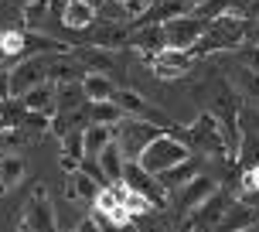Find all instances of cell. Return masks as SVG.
Here are the masks:
<instances>
[{
	"mask_svg": "<svg viewBox=\"0 0 259 232\" xmlns=\"http://www.w3.org/2000/svg\"><path fill=\"white\" fill-rule=\"evenodd\" d=\"M27 174V164H24V157H17V154H4V161H0V195H11L21 181H24Z\"/></svg>",
	"mask_w": 259,
	"mask_h": 232,
	"instance_id": "19",
	"label": "cell"
},
{
	"mask_svg": "<svg viewBox=\"0 0 259 232\" xmlns=\"http://www.w3.org/2000/svg\"><path fill=\"white\" fill-rule=\"evenodd\" d=\"M96 164H99V171H103V178L109 181V184H119L123 181V168H126V157H123V150L116 147V140H109L96 154Z\"/></svg>",
	"mask_w": 259,
	"mask_h": 232,
	"instance_id": "15",
	"label": "cell"
},
{
	"mask_svg": "<svg viewBox=\"0 0 259 232\" xmlns=\"http://www.w3.org/2000/svg\"><path fill=\"white\" fill-rule=\"evenodd\" d=\"M246 17L242 14H222L215 21H208L205 34L191 45V55H215V52H229L239 48L246 41Z\"/></svg>",
	"mask_w": 259,
	"mask_h": 232,
	"instance_id": "1",
	"label": "cell"
},
{
	"mask_svg": "<svg viewBox=\"0 0 259 232\" xmlns=\"http://www.w3.org/2000/svg\"><path fill=\"white\" fill-rule=\"evenodd\" d=\"M130 38H133V27L116 24V21H106V24L96 31L92 45H99V48H123V45H130Z\"/></svg>",
	"mask_w": 259,
	"mask_h": 232,
	"instance_id": "22",
	"label": "cell"
},
{
	"mask_svg": "<svg viewBox=\"0 0 259 232\" xmlns=\"http://www.w3.org/2000/svg\"><path fill=\"white\" fill-rule=\"evenodd\" d=\"M85 99L82 92V79H72V82H55V113H75Z\"/></svg>",
	"mask_w": 259,
	"mask_h": 232,
	"instance_id": "17",
	"label": "cell"
},
{
	"mask_svg": "<svg viewBox=\"0 0 259 232\" xmlns=\"http://www.w3.org/2000/svg\"><path fill=\"white\" fill-rule=\"evenodd\" d=\"M21 106L24 109H34V113H55V86L52 82H41V86H34V89H27L24 96H21Z\"/></svg>",
	"mask_w": 259,
	"mask_h": 232,
	"instance_id": "20",
	"label": "cell"
},
{
	"mask_svg": "<svg viewBox=\"0 0 259 232\" xmlns=\"http://www.w3.org/2000/svg\"><path fill=\"white\" fill-rule=\"evenodd\" d=\"M123 184H126L130 191H140V195H147L150 202H164V188L154 181V174L147 168H140V161H126V168H123Z\"/></svg>",
	"mask_w": 259,
	"mask_h": 232,
	"instance_id": "11",
	"label": "cell"
},
{
	"mask_svg": "<svg viewBox=\"0 0 259 232\" xmlns=\"http://www.w3.org/2000/svg\"><path fill=\"white\" fill-rule=\"evenodd\" d=\"M123 109H119L113 99H99V103H89V123H103V127H116L123 120Z\"/></svg>",
	"mask_w": 259,
	"mask_h": 232,
	"instance_id": "27",
	"label": "cell"
},
{
	"mask_svg": "<svg viewBox=\"0 0 259 232\" xmlns=\"http://www.w3.org/2000/svg\"><path fill=\"white\" fill-rule=\"evenodd\" d=\"M85 4H92V7H99V4H106V0H85Z\"/></svg>",
	"mask_w": 259,
	"mask_h": 232,
	"instance_id": "45",
	"label": "cell"
},
{
	"mask_svg": "<svg viewBox=\"0 0 259 232\" xmlns=\"http://www.w3.org/2000/svg\"><path fill=\"white\" fill-rule=\"evenodd\" d=\"M48 58L52 55H27L21 65L11 68V99H21L27 89L48 82Z\"/></svg>",
	"mask_w": 259,
	"mask_h": 232,
	"instance_id": "6",
	"label": "cell"
},
{
	"mask_svg": "<svg viewBox=\"0 0 259 232\" xmlns=\"http://www.w3.org/2000/svg\"><path fill=\"white\" fill-rule=\"evenodd\" d=\"M116 195H119V205L130 212V219H143V215L154 212V202H150L147 195H140V191H130L123 181L116 184Z\"/></svg>",
	"mask_w": 259,
	"mask_h": 232,
	"instance_id": "24",
	"label": "cell"
},
{
	"mask_svg": "<svg viewBox=\"0 0 259 232\" xmlns=\"http://www.w3.org/2000/svg\"><path fill=\"white\" fill-rule=\"evenodd\" d=\"M256 222H259V208L246 205V202H229L219 225H215V232H242L249 225H256Z\"/></svg>",
	"mask_w": 259,
	"mask_h": 232,
	"instance_id": "12",
	"label": "cell"
},
{
	"mask_svg": "<svg viewBox=\"0 0 259 232\" xmlns=\"http://www.w3.org/2000/svg\"><path fill=\"white\" fill-rule=\"evenodd\" d=\"M242 232H259V222H256V225H249V229H242Z\"/></svg>",
	"mask_w": 259,
	"mask_h": 232,
	"instance_id": "44",
	"label": "cell"
},
{
	"mask_svg": "<svg viewBox=\"0 0 259 232\" xmlns=\"http://www.w3.org/2000/svg\"><path fill=\"white\" fill-rule=\"evenodd\" d=\"M181 232H198V229H194L191 222H184V225H181Z\"/></svg>",
	"mask_w": 259,
	"mask_h": 232,
	"instance_id": "42",
	"label": "cell"
},
{
	"mask_svg": "<svg viewBox=\"0 0 259 232\" xmlns=\"http://www.w3.org/2000/svg\"><path fill=\"white\" fill-rule=\"evenodd\" d=\"M48 123H52V116H48V113H34V109H24V116H21V120H17L14 127L21 130L27 140H38V137H45Z\"/></svg>",
	"mask_w": 259,
	"mask_h": 232,
	"instance_id": "28",
	"label": "cell"
},
{
	"mask_svg": "<svg viewBox=\"0 0 259 232\" xmlns=\"http://www.w3.org/2000/svg\"><path fill=\"white\" fill-rule=\"evenodd\" d=\"M75 232H103V225H99L96 219H82V222L75 225Z\"/></svg>",
	"mask_w": 259,
	"mask_h": 232,
	"instance_id": "36",
	"label": "cell"
},
{
	"mask_svg": "<svg viewBox=\"0 0 259 232\" xmlns=\"http://www.w3.org/2000/svg\"><path fill=\"white\" fill-rule=\"evenodd\" d=\"M150 4H157V0H150Z\"/></svg>",
	"mask_w": 259,
	"mask_h": 232,
	"instance_id": "46",
	"label": "cell"
},
{
	"mask_svg": "<svg viewBox=\"0 0 259 232\" xmlns=\"http://www.w3.org/2000/svg\"><path fill=\"white\" fill-rule=\"evenodd\" d=\"M242 123H249V130L259 137V113H246V116H242Z\"/></svg>",
	"mask_w": 259,
	"mask_h": 232,
	"instance_id": "38",
	"label": "cell"
},
{
	"mask_svg": "<svg viewBox=\"0 0 259 232\" xmlns=\"http://www.w3.org/2000/svg\"><path fill=\"white\" fill-rule=\"evenodd\" d=\"M184 4H188V11L194 14V11H198V7H201V4H205V0H184Z\"/></svg>",
	"mask_w": 259,
	"mask_h": 232,
	"instance_id": "40",
	"label": "cell"
},
{
	"mask_svg": "<svg viewBox=\"0 0 259 232\" xmlns=\"http://www.w3.org/2000/svg\"><path fill=\"white\" fill-rule=\"evenodd\" d=\"M246 11L252 14V17H259V0H252V4H246Z\"/></svg>",
	"mask_w": 259,
	"mask_h": 232,
	"instance_id": "39",
	"label": "cell"
},
{
	"mask_svg": "<svg viewBox=\"0 0 259 232\" xmlns=\"http://www.w3.org/2000/svg\"><path fill=\"white\" fill-rule=\"evenodd\" d=\"M99 191V184L96 178H89L85 171H72L68 181H65V195H68V202H92Z\"/></svg>",
	"mask_w": 259,
	"mask_h": 232,
	"instance_id": "21",
	"label": "cell"
},
{
	"mask_svg": "<svg viewBox=\"0 0 259 232\" xmlns=\"http://www.w3.org/2000/svg\"><path fill=\"white\" fill-rule=\"evenodd\" d=\"M188 147L198 150V154H208V157H219V161H229V143L222 137V127L215 113H201L194 120L191 127H188Z\"/></svg>",
	"mask_w": 259,
	"mask_h": 232,
	"instance_id": "4",
	"label": "cell"
},
{
	"mask_svg": "<svg viewBox=\"0 0 259 232\" xmlns=\"http://www.w3.org/2000/svg\"><path fill=\"white\" fill-rule=\"evenodd\" d=\"M225 205H229V198H225L222 191H215L208 202H201V205L191 212V225H194L198 232H215V225H219Z\"/></svg>",
	"mask_w": 259,
	"mask_h": 232,
	"instance_id": "13",
	"label": "cell"
},
{
	"mask_svg": "<svg viewBox=\"0 0 259 232\" xmlns=\"http://www.w3.org/2000/svg\"><path fill=\"white\" fill-rule=\"evenodd\" d=\"M17 232H58V212L48 202V188L34 184V191L24 205V215L17 222Z\"/></svg>",
	"mask_w": 259,
	"mask_h": 232,
	"instance_id": "5",
	"label": "cell"
},
{
	"mask_svg": "<svg viewBox=\"0 0 259 232\" xmlns=\"http://www.w3.org/2000/svg\"><path fill=\"white\" fill-rule=\"evenodd\" d=\"M194 55L188 52V48H170V45H164L160 52L150 58V65H154V72L160 79H181L188 68H191Z\"/></svg>",
	"mask_w": 259,
	"mask_h": 232,
	"instance_id": "10",
	"label": "cell"
},
{
	"mask_svg": "<svg viewBox=\"0 0 259 232\" xmlns=\"http://www.w3.org/2000/svg\"><path fill=\"white\" fill-rule=\"evenodd\" d=\"M205 27H208L205 17H198V14H181V17L164 21V41H167L170 48H188V52H191V45L205 34Z\"/></svg>",
	"mask_w": 259,
	"mask_h": 232,
	"instance_id": "7",
	"label": "cell"
},
{
	"mask_svg": "<svg viewBox=\"0 0 259 232\" xmlns=\"http://www.w3.org/2000/svg\"><path fill=\"white\" fill-rule=\"evenodd\" d=\"M246 41L249 45H259V17L252 21V24H246Z\"/></svg>",
	"mask_w": 259,
	"mask_h": 232,
	"instance_id": "37",
	"label": "cell"
},
{
	"mask_svg": "<svg viewBox=\"0 0 259 232\" xmlns=\"http://www.w3.org/2000/svg\"><path fill=\"white\" fill-rule=\"evenodd\" d=\"M62 154L82 164V157H85L82 154V130H68V133H62Z\"/></svg>",
	"mask_w": 259,
	"mask_h": 232,
	"instance_id": "32",
	"label": "cell"
},
{
	"mask_svg": "<svg viewBox=\"0 0 259 232\" xmlns=\"http://www.w3.org/2000/svg\"><path fill=\"white\" fill-rule=\"evenodd\" d=\"M109 140H113V127H103V123H89V127L82 130V154H85V157H96Z\"/></svg>",
	"mask_w": 259,
	"mask_h": 232,
	"instance_id": "25",
	"label": "cell"
},
{
	"mask_svg": "<svg viewBox=\"0 0 259 232\" xmlns=\"http://www.w3.org/2000/svg\"><path fill=\"white\" fill-rule=\"evenodd\" d=\"M58 21H62L68 31H85V27L96 24V7L85 4V0H68L58 14Z\"/></svg>",
	"mask_w": 259,
	"mask_h": 232,
	"instance_id": "14",
	"label": "cell"
},
{
	"mask_svg": "<svg viewBox=\"0 0 259 232\" xmlns=\"http://www.w3.org/2000/svg\"><path fill=\"white\" fill-rule=\"evenodd\" d=\"M174 208L181 212V215H188V212H194V208L201 205V202H208L211 195L219 191V184H215V178H208V174H194L191 181H184L181 188H174Z\"/></svg>",
	"mask_w": 259,
	"mask_h": 232,
	"instance_id": "8",
	"label": "cell"
},
{
	"mask_svg": "<svg viewBox=\"0 0 259 232\" xmlns=\"http://www.w3.org/2000/svg\"><path fill=\"white\" fill-rule=\"evenodd\" d=\"M229 86H232L239 96L259 103V72H252V68H246V65H235L232 75H229Z\"/></svg>",
	"mask_w": 259,
	"mask_h": 232,
	"instance_id": "23",
	"label": "cell"
},
{
	"mask_svg": "<svg viewBox=\"0 0 259 232\" xmlns=\"http://www.w3.org/2000/svg\"><path fill=\"white\" fill-rule=\"evenodd\" d=\"M198 168H201V161H198V157H184L181 164L160 171V174H154V178H157V184H160V188H170V191H174V188H181L184 181H191L194 174H201Z\"/></svg>",
	"mask_w": 259,
	"mask_h": 232,
	"instance_id": "16",
	"label": "cell"
},
{
	"mask_svg": "<svg viewBox=\"0 0 259 232\" xmlns=\"http://www.w3.org/2000/svg\"><path fill=\"white\" fill-rule=\"evenodd\" d=\"M82 92H85V99L89 103H99V99H113L116 96V82L106 75V72H85L82 75Z\"/></svg>",
	"mask_w": 259,
	"mask_h": 232,
	"instance_id": "18",
	"label": "cell"
},
{
	"mask_svg": "<svg viewBox=\"0 0 259 232\" xmlns=\"http://www.w3.org/2000/svg\"><path fill=\"white\" fill-rule=\"evenodd\" d=\"M113 103L119 106V109H123V113L126 116H137V120H150V123H157V127H174V123H170L167 116L164 113H157L154 106L147 103V99H143L140 92H133V89H116V96H113Z\"/></svg>",
	"mask_w": 259,
	"mask_h": 232,
	"instance_id": "9",
	"label": "cell"
},
{
	"mask_svg": "<svg viewBox=\"0 0 259 232\" xmlns=\"http://www.w3.org/2000/svg\"><path fill=\"white\" fill-rule=\"evenodd\" d=\"M0 41H4V52H7V58H14V55H24V31H21V27H7V31H0Z\"/></svg>",
	"mask_w": 259,
	"mask_h": 232,
	"instance_id": "31",
	"label": "cell"
},
{
	"mask_svg": "<svg viewBox=\"0 0 259 232\" xmlns=\"http://www.w3.org/2000/svg\"><path fill=\"white\" fill-rule=\"evenodd\" d=\"M184 157H191V147L178 137H170V133H160L154 140L143 147V154L137 157L140 161V168H147L150 174H160V171L174 168V164H181Z\"/></svg>",
	"mask_w": 259,
	"mask_h": 232,
	"instance_id": "3",
	"label": "cell"
},
{
	"mask_svg": "<svg viewBox=\"0 0 259 232\" xmlns=\"http://www.w3.org/2000/svg\"><path fill=\"white\" fill-rule=\"evenodd\" d=\"M235 62L246 65V68H252V72H259V45H242L239 52H235Z\"/></svg>",
	"mask_w": 259,
	"mask_h": 232,
	"instance_id": "33",
	"label": "cell"
},
{
	"mask_svg": "<svg viewBox=\"0 0 259 232\" xmlns=\"http://www.w3.org/2000/svg\"><path fill=\"white\" fill-rule=\"evenodd\" d=\"M235 154H239V161H242L246 168H252V164H259V137L252 133V130L239 137V150H235Z\"/></svg>",
	"mask_w": 259,
	"mask_h": 232,
	"instance_id": "30",
	"label": "cell"
},
{
	"mask_svg": "<svg viewBox=\"0 0 259 232\" xmlns=\"http://www.w3.org/2000/svg\"><path fill=\"white\" fill-rule=\"evenodd\" d=\"M194 14L205 17V21H215V17H222V14H249V11H246L242 0H205Z\"/></svg>",
	"mask_w": 259,
	"mask_h": 232,
	"instance_id": "29",
	"label": "cell"
},
{
	"mask_svg": "<svg viewBox=\"0 0 259 232\" xmlns=\"http://www.w3.org/2000/svg\"><path fill=\"white\" fill-rule=\"evenodd\" d=\"M11 99V72H0V103Z\"/></svg>",
	"mask_w": 259,
	"mask_h": 232,
	"instance_id": "35",
	"label": "cell"
},
{
	"mask_svg": "<svg viewBox=\"0 0 259 232\" xmlns=\"http://www.w3.org/2000/svg\"><path fill=\"white\" fill-rule=\"evenodd\" d=\"M119 7H123V14H130V17H140L147 7H150V0H116Z\"/></svg>",
	"mask_w": 259,
	"mask_h": 232,
	"instance_id": "34",
	"label": "cell"
},
{
	"mask_svg": "<svg viewBox=\"0 0 259 232\" xmlns=\"http://www.w3.org/2000/svg\"><path fill=\"white\" fill-rule=\"evenodd\" d=\"M24 17H21V21H24L27 24V31H48V17H52V4H48V0H27L24 4Z\"/></svg>",
	"mask_w": 259,
	"mask_h": 232,
	"instance_id": "26",
	"label": "cell"
},
{
	"mask_svg": "<svg viewBox=\"0 0 259 232\" xmlns=\"http://www.w3.org/2000/svg\"><path fill=\"white\" fill-rule=\"evenodd\" d=\"M7 127H11V123H7V116L0 113V133H4V130H7Z\"/></svg>",
	"mask_w": 259,
	"mask_h": 232,
	"instance_id": "41",
	"label": "cell"
},
{
	"mask_svg": "<svg viewBox=\"0 0 259 232\" xmlns=\"http://www.w3.org/2000/svg\"><path fill=\"white\" fill-rule=\"evenodd\" d=\"M7 62V52H4V41H0V65Z\"/></svg>",
	"mask_w": 259,
	"mask_h": 232,
	"instance_id": "43",
	"label": "cell"
},
{
	"mask_svg": "<svg viewBox=\"0 0 259 232\" xmlns=\"http://www.w3.org/2000/svg\"><path fill=\"white\" fill-rule=\"evenodd\" d=\"M160 133H167V130L157 127V123H150V120L123 116L116 127H113V140H116V147L123 150L126 161H137V157L143 154V147L154 140V137H160Z\"/></svg>",
	"mask_w": 259,
	"mask_h": 232,
	"instance_id": "2",
	"label": "cell"
}]
</instances>
